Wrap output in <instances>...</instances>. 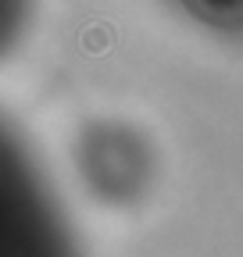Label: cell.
I'll use <instances>...</instances> for the list:
<instances>
[{
  "mask_svg": "<svg viewBox=\"0 0 243 257\" xmlns=\"http://www.w3.org/2000/svg\"><path fill=\"white\" fill-rule=\"evenodd\" d=\"M0 257H86L43 161L0 111Z\"/></svg>",
  "mask_w": 243,
  "mask_h": 257,
  "instance_id": "cell-1",
  "label": "cell"
},
{
  "mask_svg": "<svg viewBox=\"0 0 243 257\" xmlns=\"http://www.w3.org/2000/svg\"><path fill=\"white\" fill-rule=\"evenodd\" d=\"M75 172L107 207H133L154 182V150L126 121H93L75 140Z\"/></svg>",
  "mask_w": 243,
  "mask_h": 257,
  "instance_id": "cell-2",
  "label": "cell"
},
{
  "mask_svg": "<svg viewBox=\"0 0 243 257\" xmlns=\"http://www.w3.org/2000/svg\"><path fill=\"white\" fill-rule=\"evenodd\" d=\"M197 29H207L225 40H243V0H165Z\"/></svg>",
  "mask_w": 243,
  "mask_h": 257,
  "instance_id": "cell-3",
  "label": "cell"
},
{
  "mask_svg": "<svg viewBox=\"0 0 243 257\" xmlns=\"http://www.w3.org/2000/svg\"><path fill=\"white\" fill-rule=\"evenodd\" d=\"M33 4L36 0H0V61H8L22 47L33 25Z\"/></svg>",
  "mask_w": 243,
  "mask_h": 257,
  "instance_id": "cell-4",
  "label": "cell"
}]
</instances>
